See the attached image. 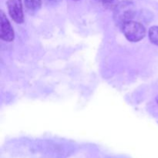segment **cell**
<instances>
[{
    "label": "cell",
    "instance_id": "1",
    "mask_svg": "<svg viewBox=\"0 0 158 158\" xmlns=\"http://www.w3.org/2000/svg\"><path fill=\"white\" fill-rule=\"evenodd\" d=\"M136 15V6L132 1L124 0L117 3L114 9V19L120 28Z\"/></svg>",
    "mask_w": 158,
    "mask_h": 158
},
{
    "label": "cell",
    "instance_id": "2",
    "mask_svg": "<svg viewBox=\"0 0 158 158\" xmlns=\"http://www.w3.org/2000/svg\"><path fill=\"white\" fill-rule=\"evenodd\" d=\"M121 29L127 40L133 43L143 40L146 35V29L142 23L134 20L124 23L121 26Z\"/></svg>",
    "mask_w": 158,
    "mask_h": 158
},
{
    "label": "cell",
    "instance_id": "3",
    "mask_svg": "<svg viewBox=\"0 0 158 158\" xmlns=\"http://www.w3.org/2000/svg\"><path fill=\"white\" fill-rule=\"evenodd\" d=\"M0 38L6 42L13 41L15 38L13 28L2 10L0 11Z\"/></svg>",
    "mask_w": 158,
    "mask_h": 158
},
{
    "label": "cell",
    "instance_id": "4",
    "mask_svg": "<svg viewBox=\"0 0 158 158\" xmlns=\"http://www.w3.org/2000/svg\"><path fill=\"white\" fill-rule=\"evenodd\" d=\"M8 12L11 18L16 23L21 24L24 21L22 0H8Z\"/></svg>",
    "mask_w": 158,
    "mask_h": 158
},
{
    "label": "cell",
    "instance_id": "5",
    "mask_svg": "<svg viewBox=\"0 0 158 158\" xmlns=\"http://www.w3.org/2000/svg\"><path fill=\"white\" fill-rule=\"evenodd\" d=\"M24 4L29 12H35L41 8L42 0H24Z\"/></svg>",
    "mask_w": 158,
    "mask_h": 158
},
{
    "label": "cell",
    "instance_id": "6",
    "mask_svg": "<svg viewBox=\"0 0 158 158\" xmlns=\"http://www.w3.org/2000/svg\"><path fill=\"white\" fill-rule=\"evenodd\" d=\"M148 36L153 44L158 46V26H154L150 28Z\"/></svg>",
    "mask_w": 158,
    "mask_h": 158
},
{
    "label": "cell",
    "instance_id": "7",
    "mask_svg": "<svg viewBox=\"0 0 158 158\" xmlns=\"http://www.w3.org/2000/svg\"><path fill=\"white\" fill-rule=\"evenodd\" d=\"M96 2H98L102 3L104 6L108 8H114L116 6V5L117 3H116V0H94Z\"/></svg>",
    "mask_w": 158,
    "mask_h": 158
},
{
    "label": "cell",
    "instance_id": "8",
    "mask_svg": "<svg viewBox=\"0 0 158 158\" xmlns=\"http://www.w3.org/2000/svg\"><path fill=\"white\" fill-rule=\"evenodd\" d=\"M63 0H44L45 3H46L47 6H55L57 5L60 4Z\"/></svg>",
    "mask_w": 158,
    "mask_h": 158
}]
</instances>
